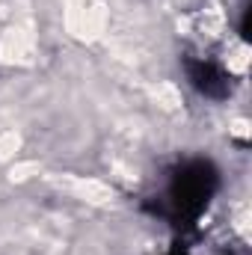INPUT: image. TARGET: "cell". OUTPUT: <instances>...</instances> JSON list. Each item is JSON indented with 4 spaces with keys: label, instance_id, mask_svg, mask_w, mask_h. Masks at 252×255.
<instances>
[{
    "label": "cell",
    "instance_id": "2",
    "mask_svg": "<svg viewBox=\"0 0 252 255\" xmlns=\"http://www.w3.org/2000/svg\"><path fill=\"white\" fill-rule=\"evenodd\" d=\"M172 255H235L229 247H223V244H187V247H178Z\"/></svg>",
    "mask_w": 252,
    "mask_h": 255
},
{
    "label": "cell",
    "instance_id": "1",
    "mask_svg": "<svg viewBox=\"0 0 252 255\" xmlns=\"http://www.w3.org/2000/svg\"><path fill=\"white\" fill-rule=\"evenodd\" d=\"M217 187H220V175H217L214 163H208L202 157L181 160L160 181L157 199H154V214L178 229L181 226L187 229L205 214Z\"/></svg>",
    "mask_w": 252,
    "mask_h": 255
}]
</instances>
